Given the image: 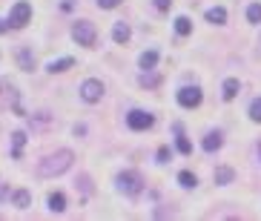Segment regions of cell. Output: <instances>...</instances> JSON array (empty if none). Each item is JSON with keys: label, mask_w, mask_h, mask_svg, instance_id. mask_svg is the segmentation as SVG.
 <instances>
[{"label": "cell", "mask_w": 261, "mask_h": 221, "mask_svg": "<svg viewBox=\"0 0 261 221\" xmlns=\"http://www.w3.org/2000/svg\"><path fill=\"white\" fill-rule=\"evenodd\" d=\"M72 153L69 150H58L55 155H46L40 164H37V172L43 175V178H52V175H61V172H66L69 167H72Z\"/></svg>", "instance_id": "6da1fadb"}, {"label": "cell", "mask_w": 261, "mask_h": 221, "mask_svg": "<svg viewBox=\"0 0 261 221\" xmlns=\"http://www.w3.org/2000/svg\"><path fill=\"white\" fill-rule=\"evenodd\" d=\"M72 37L78 40V46H95L98 32H95V26H92L89 20H78V23L72 26Z\"/></svg>", "instance_id": "7a4b0ae2"}, {"label": "cell", "mask_w": 261, "mask_h": 221, "mask_svg": "<svg viewBox=\"0 0 261 221\" xmlns=\"http://www.w3.org/2000/svg\"><path fill=\"white\" fill-rule=\"evenodd\" d=\"M29 17H32V6H29L26 0H20V3H15V9H12V15H9V23H12L15 29H20V26L29 23Z\"/></svg>", "instance_id": "3957f363"}, {"label": "cell", "mask_w": 261, "mask_h": 221, "mask_svg": "<svg viewBox=\"0 0 261 221\" xmlns=\"http://www.w3.org/2000/svg\"><path fill=\"white\" fill-rule=\"evenodd\" d=\"M118 184H121V189H124L127 195H138V192L144 189V178H141L138 172H121V175H118Z\"/></svg>", "instance_id": "277c9868"}, {"label": "cell", "mask_w": 261, "mask_h": 221, "mask_svg": "<svg viewBox=\"0 0 261 221\" xmlns=\"http://www.w3.org/2000/svg\"><path fill=\"white\" fill-rule=\"evenodd\" d=\"M127 124L141 132V129H149V126L155 124V118H152L149 112H144V109H132L130 115H127Z\"/></svg>", "instance_id": "5b68a950"}, {"label": "cell", "mask_w": 261, "mask_h": 221, "mask_svg": "<svg viewBox=\"0 0 261 221\" xmlns=\"http://www.w3.org/2000/svg\"><path fill=\"white\" fill-rule=\"evenodd\" d=\"M100 95H103V84H100V81H95V78L83 81V86H81V98H83L86 103H95V101H100Z\"/></svg>", "instance_id": "8992f818"}, {"label": "cell", "mask_w": 261, "mask_h": 221, "mask_svg": "<svg viewBox=\"0 0 261 221\" xmlns=\"http://www.w3.org/2000/svg\"><path fill=\"white\" fill-rule=\"evenodd\" d=\"M178 103H181L184 109H196L198 103H201V89H198V86H184V89H178Z\"/></svg>", "instance_id": "52a82bcc"}, {"label": "cell", "mask_w": 261, "mask_h": 221, "mask_svg": "<svg viewBox=\"0 0 261 221\" xmlns=\"http://www.w3.org/2000/svg\"><path fill=\"white\" fill-rule=\"evenodd\" d=\"M207 23H215V26L227 23V9H221V6H212V9H207Z\"/></svg>", "instance_id": "ba28073f"}, {"label": "cell", "mask_w": 261, "mask_h": 221, "mask_svg": "<svg viewBox=\"0 0 261 221\" xmlns=\"http://www.w3.org/2000/svg\"><path fill=\"white\" fill-rule=\"evenodd\" d=\"M238 89H241L238 78H227V81H224V86H221V98H224V101H232V98L238 95Z\"/></svg>", "instance_id": "9c48e42d"}, {"label": "cell", "mask_w": 261, "mask_h": 221, "mask_svg": "<svg viewBox=\"0 0 261 221\" xmlns=\"http://www.w3.org/2000/svg\"><path fill=\"white\" fill-rule=\"evenodd\" d=\"M221 132H207V138H204V150L207 153H215V150H221Z\"/></svg>", "instance_id": "30bf717a"}, {"label": "cell", "mask_w": 261, "mask_h": 221, "mask_svg": "<svg viewBox=\"0 0 261 221\" xmlns=\"http://www.w3.org/2000/svg\"><path fill=\"white\" fill-rule=\"evenodd\" d=\"M17 63H20V69L32 72L34 69V55L29 52V49H17Z\"/></svg>", "instance_id": "8fae6325"}, {"label": "cell", "mask_w": 261, "mask_h": 221, "mask_svg": "<svg viewBox=\"0 0 261 221\" xmlns=\"http://www.w3.org/2000/svg\"><path fill=\"white\" fill-rule=\"evenodd\" d=\"M49 210H52V213H64L66 210L64 192H52V195H49Z\"/></svg>", "instance_id": "7c38bea8"}, {"label": "cell", "mask_w": 261, "mask_h": 221, "mask_svg": "<svg viewBox=\"0 0 261 221\" xmlns=\"http://www.w3.org/2000/svg\"><path fill=\"white\" fill-rule=\"evenodd\" d=\"M130 26L127 23H115V29H112V37H115V43H127L130 40Z\"/></svg>", "instance_id": "4fadbf2b"}, {"label": "cell", "mask_w": 261, "mask_h": 221, "mask_svg": "<svg viewBox=\"0 0 261 221\" xmlns=\"http://www.w3.org/2000/svg\"><path fill=\"white\" fill-rule=\"evenodd\" d=\"M175 135H178V153H184V155H190L193 153V144L184 138V129H181V124H175Z\"/></svg>", "instance_id": "5bb4252c"}, {"label": "cell", "mask_w": 261, "mask_h": 221, "mask_svg": "<svg viewBox=\"0 0 261 221\" xmlns=\"http://www.w3.org/2000/svg\"><path fill=\"white\" fill-rule=\"evenodd\" d=\"M155 63H158V52H155V49H149V52L141 55V69L149 72V69H155Z\"/></svg>", "instance_id": "9a60e30c"}, {"label": "cell", "mask_w": 261, "mask_h": 221, "mask_svg": "<svg viewBox=\"0 0 261 221\" xmlns=\"http://www.w3.org/2000/svg\"><path fill=\"white\" fill-rule=\"evenodd\" d=\"M232 175H235V172H232L229 167H218L212 178H215V184H229V181H232Z\"/></svg>", "instance_id": "2e32d148"}, {"label": "cell", "mask_w": 261, "mask_h": 221, "mask_svg": "<svg viewBox=\"0 0 261 221\" xmlns=\"http://www.w3.org/2000/svg\"><path fill=\"white\" fill-rule=\"evenodd\" d=\"M75 66V61L72 58H61V61H52L49 63V72L55 75V72H66V69H72Z\"/></svg>", "instance_id": "e0dca14e"}, {"label": "cell", "mask_w": 261, "mask_h": 221, "mask_svg": "<svg viewBox=\"0 0 261 221\" xmlns=\"http://www.w3.org/2000/svg\"><path fill=\"white\" fill-rule=\"evenodd\" d=\"M29 201H32V195H29V189H17V192H15V207H20V210H26V207H29Z\"/></svg>", "instance_id": "ac0fdd59"}, {"label": "cell", "mask_w": 261, "mask_h": 221, "mask_svg": "<svg viewBox=\"0 0 261 221\" xmlns=\"http://www.w3.org/2000/svg\"><path fill=\"white\" fill-rule=\"evenodd\" d=\"M175 32H178V34H190V32H193L190 17H178V20H175Z\"/></svg>", "instance_id": "d6986e66"}, {"label": "cell", "mask_w": 261, "mask_h": 221, "mask_svg": "<svg viewBox=\"0 0 261 221\" xmlns=\"http://www.w3.org/2000/svg\"><path fill=\"white\" fill-rule=\"evenodd\" d=\"M247 20H250V23H261V3H253V6L247 9Z\"/></svg>", "instance_id": "ffe728a7"}, {"label": "cell", "mask_w": 261, "mask_h": 221, "mask_svg": "<svg viewBox=\"0 0 261 221\" xmlns=\"http://www.w3.org/2000/svg\"><path fill=\"white\" fill-rule=\"evenodd\" d=\"M178 181H181V187H187V189H190V187H196V184H198V178L193 175V172H187V170H184V172L178 175Z\"/></svg>", "instance_id": "44dd1931"}, {"label": "cell", "mask_w": 261, "mask_h": 221, "mask_svg": "<svg viewBox=\"0 0 261 221\" xmlns=\"http://www.w3.org/2000/svg\"><path fill=\"white\" fill-rule=\"evenodd\" d=\"M12 141H15V153H12V155L20 158V147L26 144V135H23V132H15V135H12Z\"/></svg>", "instance_id": "7402d4cb"}, {"label": "cell", "mask_w": 261, "mask_h": 221, "mask_svg": "<svg viewBox=\"0 0 261 221\" xmlns=\"http://www.w3.org/2000/svg\"><path fill=\"white\" fill-rule=\"evenodd\" d=\"M250 118H253L256 124H261V98H256V101L250 103Z\"/></svg>", "instance_id": "603a6c76"}, {"label": "cell", "mask_w": 261, "mask_h": 221, "mask_svg": "<svg viewBox=\"0 0 261 221\" xmlns=\"http://www.w3.org/2000/svg\"><path fill=\"white\" fill-rule=\"evenodd\" d=\"M118 3H121V0H98V6H100V9H115Z\"/></svg>", "instance_id": "cb8c5ba5"}, {"label": "cell", "mask_w": 261, "mask_h": 221, "mask_svg": "<svg viewBox=\"0 0 261 221\" xmlns=\"http://www.w3.org/2000/svg\"><path fill=\"white\" fill-rule=\"evenodd\" d=\"M169 6H172V0H155V9H158V12H166Z\"/></svg>", "instance_id": "d4e9b609"}, {"label": "cell", "mask_w": 261, "mask_h": 221, "mask_svg": "<svg viewBox=\"0 0 261 221\" xmlns=\"http://www.w3.org/2000/svg\"><path fill=\"white\" fill-rule=\"evenodd\" d=\"M166 158H169V150H166V147H161V150H158V161H161V164H163Z\"/></svg>", "instance_id": "484cf974"}, {"label": "cell", "mask_w": 261, "mask_h": 221, "mask_svg": "<svg viewBox=\"0 0 261 221\" xmlns=\"http://www.w3.org/2000/svg\"><path fill=\"white\" fill-rule=\"evenodd\" d=\"M141 84H144V86H155L158 81H155V78H147V75H144V78H141Z\"/></svg>", "instance_id": "4316f807"}, {"label": "cell", "mask_w": 261, "mask_h": 221, "mask_svg": "<svg viewBox=\"0 0 261 221\" xmlns=\"http://www.w3.org/2000/svg\"><path fill=\"white\" fill-rule=\"evenodd\" d=\"M0 32H6V23H3V20H0Z\"/></svg>", "instance_id": "83f0119b"}, {"label": "cell", "mask_w": 261, "mask_h": 221, "mask_svg": "<svg viewBox=\"0 0 261 221\" xmlns=\"http://www.w3.org/2000/svg\"><path fill=\"white\" fill-rule=\"evenodd\" d=\"M259 158H261V144H259Z\"/></svg>", "instance_id": "f1b7e54d"}]
</instances>
